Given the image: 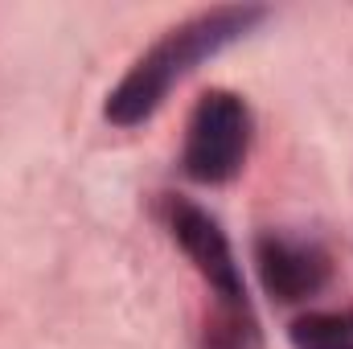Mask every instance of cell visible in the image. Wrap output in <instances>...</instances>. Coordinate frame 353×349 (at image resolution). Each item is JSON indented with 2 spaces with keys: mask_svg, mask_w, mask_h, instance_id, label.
Returning <instances> with one entry per match:
<instances>
[{
  "mask_svg": "<svg viewBox=\"0 0 353 349\" xmlns=\"http://www.w3.org/2000/svg\"><path fill=\"white\" fill-rule=\"evenodd\" d=\"M255 140V115L251 103L239 90L210 87L197 94L189 119H185V140H181V173L193 185H230L247 169Z\"/></svg>",
  "mask_w": 353,
  "mask_h": 349,
  "instance_id": "obj_2",
  "label": "cell"
},
{
  "mask_svg": "<svg viewBox=\"0 0 353 349\" xmlns=\"http://www.w3.org/2000/svg\"><path fill=\"white\" fill-rule=\"evenodd\" d=\"M197 349H263V325L251 300H210Z\"/></svg>",
  "mask_w": 353,
  "mask_h": 349,
  "instance_id": "obj_5",
  "label": "cell"
},
{
  "mask_svg": "<svg viewBox=\"0 0 353 349\" xmlns=\"http://www.w3.org/2000/svg\"><path fill=\"white\" fill-rule=\"evenodd\" d=\"M292 349H353V304L304 312L288 325Z\"/></svg>",
  "mask_w": 353,
  "mask_h": 349,
  "instance_id": "obj_6",
  "label": "cell"
},
{
  "mask_svg": "<svg viewBox=\"0 0 353 349\" xmlns=\"http://www.w3.org/2000/svg\"><path fill=\"white\" fill-rule=\"evenodd\" d=\"M255 271L275 304H308L333 279V255L308 235L263 230L255 235Z\"/></svg>",
  "mask_w": 353,
  "mask_h": 349,
  "instance_id": "obj_4",
  "label": "cell"
},
{
  "mask_svg": "<svg viewBox=\"0 0 353 349\" xmlns=\"http://www.w3.org/2000/svg\"><path fill=\"white\" fill-rule=\"evenodd\" d=\"M263 21H267L263 4H214V8H201V12L176 21L173 29H165L128 66V74L107 90L103 119L115 123V128L148 123L165 107V99L173 94L181 79H189L201 62L218 58L234 41L255 33Z\"/></svg>",
  "mask_w": 353,
  "mask_h": 349,
  "instance_id": "obj_1",
  "label": "cell"
},
{
  "mask_svg": "<svg viewBox=\"0 0 353 349\" xmlns=\"http://www.w3.org/2000/svg\"><path fill=\"white\" fill-rule=\"evenodd\" d=\"M157 218L169 230V239L181 247V255L193 263V271L201 275L210 300H251L243 267L234 259V247H230L222 222L210 210H201L185 193H161Z\"/></svg>",
  "mask_w": 353,
  "mask_h": 349,
  "instance_id": "obj_3",
  "label": "cell"
}]
</instances>
